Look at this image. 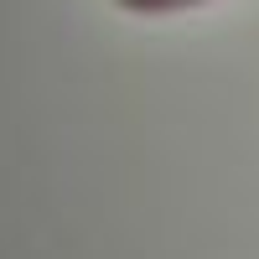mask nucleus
Masks as SVG:
<instances>
[{"label": "nucleus", "mask_w": 259, "mask_h": 259, "mask_svg": "<svg viewBox=\"0 0 259 259\" xmlns=\"http://www.w3.org/2000/svg\"><path fill=\"white\" fill-rule=\"evenodd\" d=\"M124 6H140V11H161V6H182V0H124Z\"/></svg>", "instance_id": "1"}]
</instances>
